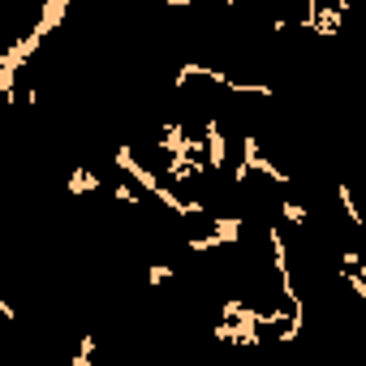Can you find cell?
<instances>
[{
    "label": "cell",
    "instance_id": "obj_1",
    "mask_svg": "<svg viewBox=\"0 0 366 366\" xmlns=\"http://www.w3.org/2000/svg\"><path fill=\"white\" fill-rule=\"evenodd\" d=\"M203 146H207V173H224V164H229V138L224 130H220V121L211 116L207 121V130H203Z\"/></svg>",
    "mask_w": 366,
    "mask_h": 366
},
{
    "label": "cell",
    "instance_id": "obj_2",
    "mask_svg": "<svg viewBox=\"0 0 366 366\" xmlns=\"http://www.w3.org/2000/svg\"><path fill=\"white\" fill-rule=\"evenodd\" d=\"M65 13H69V0H43V9H39V22H35V31L47 39L61 22H65Z\"/></svg>",
    "mask_w": 366,
    "mask_h": 366
},
{
    "label": "cell",
    "instance_id": "obj_3",
    "mask_svg": "<svg viewBox=\"0 0 366 366\" xmlns=\"http://www.w3.org/2000/svg\"><path fill=\"white\" fill-rule=\"evenodd\" d=\"M241 229H246V220H241V215H215V220H211V237L220 241V246L241 241Z\"/></svg>",
    "mask_w": 366,
    "mask_h": 366
},
{
    "label": "cell",
    "instance_id": "obj_4",
    "mask_svg": "<svg viewBox=\"0 0 366 366\" xmlns=\"http://www.w3.org/2000/svg\"><path fill=\"white\" fill-rule=\"evenodd\" d=\"M65 190L73 194V199H82V194H95V190H100V177H95L91 168H69Z\"/></svg>",
    "mask_w": 366,
    "mask_h": 366
},
{
    "label": "cell",
    "instance_id": "obj_5",
    "mask_svg": "<svg viewBox=\"0 0 366 366\" xmlns=\"http://www.w3.org/2000/svg\"><path fill=\"white\" fill-rule=\"evenodd\" d=\"M336 199H340V207H345L349 224H353V229H362V211L353 207V194H349V185H345V181H336Z\"/></svg>",
    "mask_w": 366,
    "mask_h": 366
},
{
    "label": "cell",
    "instance_id": "obj_6",
    "mask_svg": "<svg viewBox=\"0 0 366 366\" xmlns=\"http://www.w3.org/2000/svg\"><path fill=\"white\" fill-rule=\"evenodd\" d=\"M112 194H116V203H125V207H138V203H142V194H138L130 181H116V185H112Z\"/></svg>",
    "mask_w": 366,
    "mask_h": 366
},
{
    "label": "cell",
    "instance_id": "obj_7",
    "mask_svg": "<svg viewBox=\"0 0 366 366\" xmlns=\"http://www.w3.org/2000/svg\"><path fill=\"white\" fill-rule=\"evenodd\" d=\"M168 276H173V267H168V263H151V267H146V284H151V289H160Z\"/></svg>",
    "mask_w": 366,
    "mask_h": 366
},
{
    "label": "cell",
    "instance_id": "obj_8",
    "mask_svg": "<svg viewBox=\"0 0 366 366\" xmlns=\"http://www.w3.org/2000/svg\"><path fill=\"white\" fill-rule=\"evenodd\" d=\"M280 215L289 220V224H306V207L302 203H280Z\"/></svg>",
    "mask_w": 366,
    "mask_h": 366
},
{
    "label": "cell",
    "instance_id": "obj_9",
    "mask_svg": "<svg viewBox=\"0 0 366 366\" xmlns=\"http://www.w3.org/2000/svg\"><path fill=\"white\" fill-rule=\"evenodd\" d=\"M0 319H9V323H13V319H17V310H13V306H9V302H5V298H0Z\"/></svg>",
    "mask_w": 366,
    "mask_h": 366
},
{
    "label": "cell",
    "instance_id": "obj_10",
    "mask_svg": "<svg viewBox=\"0 0 366 366\" xmlns=\"http://www.w3.org/2000/svg\"><path fill=\"white\" fill-rule=\"evenodd\" d=\"M0 104H5V100H0Z\"/></svg>",
    "mask_w": 366,
    "mask_h": 366
}]
</instances>
